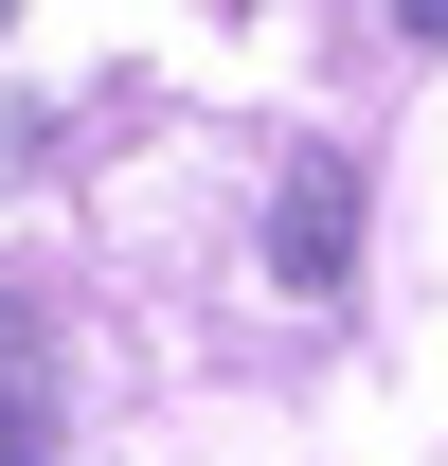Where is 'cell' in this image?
Wrapping results in <instances>:
<instances>
[{"label":"cell","instance_id":"cell-1","mask_svg":"<svg viewBox=\"0 0 448 466\" xmlns=\"http://www.w3.org/2000/svg\"><path fill=\"white\" fill-rule=\"evenodd\" d=\"M287 288H341V162L287 179Z\"/></svg>","mask_w":448,"mask_h":466},{"label":"cell","instance_id":"cell-3","mask_svg":"<svg viewBox=\"0 0 448 466\" xmlns=\"http://www.w3.org/2000/svg\"><path fill=\"white\" fill-rule=\"evenodd\" d=\"M394 18H412V36H431V55H448V0H394Z\"/></svg>","mask_w":448,"mask_h":466},{"label":"cell","instance_id":"cell-2","mask_svg":"<svg viewBox=\"0 0 448 466\" xmlns=\"http://www.w3.org/2000/svg\"><path fill=\"white\" fill-rule=\"evenodd\" d=\"M0 466H36V341H18V305H0Z\"/></svg>","mask_w":448,"mask_h":466}]
</instances>
